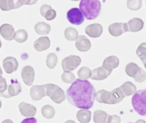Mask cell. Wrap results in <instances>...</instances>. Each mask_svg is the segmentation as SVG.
Returning <instances> with one entry per match:
<instances>
[{
    "label": "cell",
    "instance_id": "6da1fadb",
    "mask_svg": "<svg viewBox=\"0 0 146 123\" xmlns=\"http://www.w3.org/2000/svg\"><path fill=\"white\" fill-rule=\"evenodd\" d=\"M96 91L93 85L87 80L77 79L67 90L68 102L79 109H91L94 104Z\"/></svg>",
    "mask_w": 146,
    "mask_h": 123
},
{
    "label": "cell",
    "instance_id": "7a4b0ae2",
    "mask_svg": "<svg viewBox=\"0 0 146 123\" xmlns=\"http://www.w3.org/2000/svg\"><path fill=\"white\" fill-rule=\"evenodd\" d=\"M101 3L98 0H82L79 4L80 9L87 20H94L99 16Z\"/></svg>",
    "mask_w": 146,
    "mask_h": 123
},
{
    "label": "cell",
    "instance_id": "3957f363",
    "mask_svg": "<svg viewBox=\"0 0 146 123\" xmlns=\"http://www.w3.org/2000/svg\"><path fill=\"white\" fill-rule=\"evenodd\" d=\"M132 104L135 111L139 115L146 116V88L135 93L132 98Z\"/></svg>",
    "mask_w": 146,
    "mask_h": 123
},
{
    "label": "cell",
    "instance_id": "277c9868",
    "mask_svg": "<svg viewBox=\"0 0 146 123\" xmlns=\"http://www.w3.org/2000/svg\"><path fill=\"white\" fill-rule=\"evenodd\" d=\"M46 95L50 97L54 103L60 104L66 99L64 91L57 85L53 84H44Z\"/></svg>",
    "mask_w": 146,
    "mask_h": 123
},
{
    "label": "cell",
    "instance_id": "5b68a950",
    "mask_svg": "<svg viewBox=\"0 0 146 123\" xmlns=\"http://www.w3.org/2000/svg\"><path fill=\"white\" fill-rule=\"evenodd\" d=\"M131 68H126L125 71L129 76L133 77L138 82H143L146 79V73L144 70L140 68L137 64L130 63L127 64Z\"/></svg>",
    "mask_w": 146,
    "mask_h": 123
},
{
    "label": "cell",
    "instance_id": "8992f818",
    "mask_svg": "<svg viewBox=\"0 0 146 123\" xmlns=\"http://www.w3.org/2000/svg\"><path fill=\"white\" fill-rule=\"evenodd\" d=\"M68 21L72 25H80L85 20L84 15L77 8H73L68 10L67 14Z\"/></svg>",
    "mask_w": 146,
    "mask_h": 123
},
{
    "label": "cell",
    "instance_id": "52a82bcc",
    "mask_svg": "<svg viewBox=\"0 0 146 123\" xmlns=\"http://www.w3.org/2000/svg\"><path fill=\"white\" fill-rule=\"evenodd\" d=\"M81 60L80 57L71 55L64 58L62 62V66L64 71L73 70L80 64Z\"/></svg>",
    "mask_w": 146,
    "mask_h": 123
},
{
    "label": "cell",
    "instance_id": "ba28073f",
    "mask_svg": "<svg viewBox=\"0 0 146 123\" xmlns=\"http://www.w3.org/2000/svg\"><path fill=\"white\" fill-rule=\"evenodd\" d=\"M22 88L20 83L17 80H11V83L7 87L6 91L0 94L1 97L3 98H12L13 96H17L21 92Z\"/></svg>",
    "mask_w": 146,
    "mask_h": 123
},
{
    "label": "cell",
    "instance_id": "9c48e42d",
    "mask_svg": "<svg viewBox=\"0 0 146 123\" xmlns=\"http://www.w3.org/2000/svg\"><path fill=\"white\" fill-rule=\"evenodd\" d=\"M21 77L26 85L31 86L35 78V71L31 66L27 65L23 67L21 70Z\"/></svg>",
    "mask_w": 146,
    "mask_h": 123
},
{
    "label": "cell",
    "instance_id": "30bf717a",
    "mask_svg": "<svg viewBox=\"0 0 146 123\" xmlns=\"http://www.w3.org/2000/svg\"><path fill=\"white\" fill-rule=\"evenodd\" d=\"M125 95L121 88H115L109 92L108 96V104H115L120 103L125 98Z\"/></svg>",
    "mask_w": 146,
    "mask_h": 123
},
{
    "label": "cell",
    "instance_id": "8fae6325",
    "mask_svg": "<svg viewBox=\"0 0 146 123\" xmlns=\"http://www.w3.org/2000/svg\"><path fill=\"white\" fill-rule=\"evenodd\" d=\"M108 29L111 35L118 37L123 33L128 31V27L127 23H115L110 25Z\"/></svg>",
    "mask_w": 146,
    "mask_h": 123
},
{
    "label": "cell",
    "instance_id": "7c38bea8",
    "mask_svg": "<svg viewBox=\"0 0 146 123\" xmlns=\"http://www.w3.org/2000/svg\"><path fill=\"white\" fill-rule=\"evenodd\" d=\"M3 66L6 73L11 74L17 70L19 67V63L16 58L9 57L3 60Z\"/></svg>",
    "mask_w": 146,
    "mask_h": 123
},
{
    "label": "cell",
    "instance_id": "4fadbf2b",
    "mask_svg": "<svg viewBox=\"0 0 146 123\" xmlns=\"http://www.w3.org/2000/svg\"><path fill=\"white\" fill-rule=\"evenodd\" d=\"M30 95L32 99L35 101L42 99L46 96L44 85L33 86L30 90Z\"/></svg>",
    "mask_w": 146,
    "mask_h": 123
},
{
    "label": "cell",
    "instance_id": "5bb4252c",
    "mask_svg": "<svg viewBox=\"0 0 146 123\" xmlns=\"http://www.w3.org/2000/svg\"><path fill=\"white\" fill-rule=\"evenodd\" d=\"M19 107L21 115L25 117H33L36 113V107L31 104L22 102L19 105Z\"/></svg>",
    "mask_w": 146,
    "mask_h": 123
},
{
    "label": "cell",
    "instance_id": "9a60e30c",
    "mask_svg": "<svg viewBox=\"0 0 146 123\" xmlns=\"http://www.w3.org/2000/svg\"><path fill=\"white\" fill-rule=\"evenodd\" d=\"M75 46L79 51L86 52L91 49L92 44L86 36L82 35L77 38L75 42Z\"/></svg>",
    "mask_w": 146,
    "mask_h": 123
},
{
    "label": "cell",
    "instance_id": "2e32d148",
    "mask_svg": "<svg viewBox=\"0 0 146 123\" xmlns=\"http://www.w3.org/2000/svg\"><path fill=\"white\" fill-rule=\"evenodd\" d=\"M103 31L102 26L98 23L89 25L85 29L86 33L90 37L94 38L100 37L103 33Z\"/></svg>",
    "mask_w": 146,
    "mask_h": 123
},
{
    "label": "cell",
    "instance_id": "e0dca14e",
    "mask_svg": "<svg viewBox=\"0 0 146 123\" xmlns=\"http://www.w3.org/2000/svg\"><path fill=\"white\" fill-rule=\"evenodd\" d=\"M0 34L6 40L12 41L14 37V29L13 26L9 24H3L0 27Z\"/></svg>",
    "mask_w": 146,
    "mask_h": 123
},
{
    "label": "cell",
    "instance_id": "ac0fdd59",
    "mask_svg": "<svg viewBox=\"0 0 146 123\" xmlns=\"http://www.w3.org/2000/svg\"><path fill=\"white\" fill-rule=\"evenodd\" d=\"M22 6L20 1L0 0V9L3 11L16 9Z\"/></svg>",
    "mask_w": 146,
    "mask_h": 123
},
{
    "label": "cell",
    "instance_id": "d6986e66",
    "mask_svg": "<svg viewBox=\"0 0 146 123\" xmlns=\"http://www.w3.org/2000/svg\"><path fill=\"white\" fill-rule=\"evenodd\" d=\"M111 73V72L107 71L103 67H98L92 71L91 78L92 80H102L106 79Z\"/></svg>",
    "mask_w": 146,
    "mask_h": 123
},
{
    "label": "cell",
    "instance_id": "ffe728a7",
    "mask_svg": "<svg viewBox=\"0 0 146 123\" xmlns=\"http://www.w3.org/2000/svg\"><path fill=\"white\" fill-rule=\"evenodd\" d=\"M50 45V40L48 37H41L35 41L34 48L37 51L40 52L48 49Z\"/></svg>",
    "mask_w": 146,
    "mask_h": 123
},
{
    "label": "cell",
    "instance_id": "44dd1931",
    "mask_svg": "<svg viewBox=\"0 0 146 123\" xmlns=\"http://www.w3.org/2000/svg\"><path fill=\"white\" fill-rule=\"evenodd\" d=\"M119 59L116 57L112 56L106 58L103 62L102 67L107 71L111 72L112 70L119 65Z\"/></svg>",
    "mask_w": 146,
    "mask_h": 123
},
{
    "label": "cell",
    "instance_id": "7402d4cb",
    "mask_svg": "<svg viewBox=\"0 0 146 123\" xmlns=\"http://www.w3.org/2000/svg\"><path fill=\"white\" fill-rule=\"evenodd\" d=\"M92 112L86 109L80 110L76 114V118L81 123H88L91 120Z\"/></svg>",
    "mask_w": 146,
    "mask_h": 123
},
{
    "label": "cell",
    "instance_id": "603a6c76",
    "mask_svg": "<svg viewBox=\"0 0 146 123\" xmlns=\"http://www.w3.org/2000/svg\"><path fill=\"white\" fill-rule=\"evenodd\" d=\"M34 29L38 35H47L51 30V27L49 25L44 22H38L34 27Z\"/></svg>",
    "mask_w": 146,
    "mask_h": 123
},
{
    "label": "cell",
    "instance_id": "cb8c5ba5",
    "mask_svg": "<svg viewBox=\"0 0 146 123\" xmlns=\"http://www.w3.org/2000/svg\"><path fill=\"white\" fill-rule=\"evenodd\" d=\"M109 116L104 111H96L94 113V123H107Z\"/></svg>",
    "mask_w": 146,
    "mask_h": 123
},
{
    "label": "cell",
    "instance_id": "d4e9b609",
    "mask_svg": "<svg viewBox=\"0 0 146 123\" xmlns=\"http://www.w3.org/2000/svg\"><path fill=\"white\" fill-rule=\"evenodd\" d=\"M120 87L122 90L125 96H130L136 92V87L130 82H125Z\"/></svg>",
    "mask_w": 146,
    "mask_h": 123
},
{
    "label": "cell",
    "instance_id": "484cf974",
    "mask_svg": "<svg viewBox=\"0 0 146 123\" xmlns=\"http://www.w3.org/2000/svg\"><path fill=\"white\" fill-rule=\"evenodd\" d=\"M28 38V34L25 30L20 29L15 33L14 39L17 43H22L26 41Z\"/></svg>",
    "mask_w": 146,
    "mask_h": 123
},
{
    "label": "cell",
    "instance_id": "4316f807",
    "mask_svg": "<svg viewBox=\"0 0 146 123\" xmlns=\"http://www.w3.org/2000/svg\"><path fill=\"white\" fill-rule=\"evenodd\" d=\"M43 116L47 119H51L54 116L55 111L53 106L49 105L44 106L41 110Z\"/></svg>",
    "mask_w": 146,
    "mask_h": 123
},
{
    "label": "cell",
    "instance_id": "83f0119b",
    "mask_svg": "<svg viewBox=\"0 0 146 123\" xmlns=\"http://www.w3.org/2000/svg\"><path fill=\"white\" fill-rule=\"evenodd\" d=\"M65 38L66 39L70 41L76 40L78 37V32L73 27H68L65 30Z\"/></svg>",
    "mask_w": 146,
    "mask_h": 123
},
{
    "label": "cell",
    "instance_id": "f1b7e54d",
    "mask_svg": "<svg viewBox=\"0 0 146 123\" xmlns=\"http://www.w3.org/2000/svg\"><path fill=\"white\" fill-rule=\"evenodd\" d=\"M109 92L106 90H100L96 93L95 99L100 103L108 104V96Z\"/></svg>",
    "mask_w": 146,
    "mask_h": 123
},
{
    "label": "cell",
    "instance_id": "f546056e",
    "mask_svg": "<svg viewBox=\"0 0 146 123\" xmlns=\"http://www.w3.org/2000/svg\"><path fill=\"white\" fill-rule=\"evenodd\" d=\"M77 74L80 80H86L91 77L92 71L87 67H82L78 70Z\"/></svg>",
    "mask_w": 146,
    "mask_h": 123
},
{
    "label": "cell",
    "instance_id": "4dcf8cb0",
    "mask_svg": "<svg viewBox=\"0 0 146 123\" xmlns=\"http://www.w3.org/2000/svg\"><path fill=\"white\" fill-rule=\"evenodd\" d=\"M58 62V58L55 53H50L47 56L46 65L50 69L54 68Z\"/></svg>",
    "mask_w": 146,
    "mask_h": 123
},
{
    "label": "cell",
    "instance_id": "1f68e13d",
    "mask_svg": "<svg viewBox=\"0 0 146 123\" xmlns=\"http://www.w3.org/2000/svg\"><path fill=\"white\" fill-rule=\"evenodd\" d=\"M136 54L143 63H145L146 62V43H143L140 45L136 51Z\"/></svg>",
    "mask_w": 146,
    "mask_h": 123
},
{
    "label": "cell",
    "instance_id": "d6a6232c",
    "mask_svg": "<svg viewBox=\"0 0 146 123\" xmlns=\"http://www.w3.org/2000/svg\"><path fill=\"white\" fill-rule=\"evenodd\" d=\"M61 78L64 82L67 83H73L76 80L74 74L69 71H64L62 75Z\"/></svg>",
    "mask_w": 146,
    "mask_h": 123
},
{
    "label": "cell",
    "instance_id": "836d02e7",
    "mask_svg": "<svg viewBox=\"0 0 146 123\" xmlns=\"http://www.w3.org/2000/svg\"><path fill=\"white\" fill-rule=\"evenodd\" d=\"M56 13L54 9L49 10L46 13L45 18L48 21L53 20L56 17Z\"/></svg>",
    "mask_w": 146,
    "mask_h": 123
},
{
    "label": "cell",
    "instance_id": "e575fe53",
    "mask_svg": "<svg viewBox=\"0 0 146 123\" xmlns=\"http://www.w3.org/2000/svg\"><path fill=\"white\" fill-rule=\"evenodd\" d=\"M7 83L5 78L0 75V94L6 91L7 88Z\"/></svg>",
    "mask_w": 146,
    "mask_h": 123
},
{
    "label": "cell",
    "instance_id": "d590c367",
    "mask_svg": "<svg viewBox=\"0 0 146 123\" xmlns=\"http://www.w3.org/2000/svg\"><path fill=\"white\" fill-rule=\"evenodd\" d=\"M121 122V119L120 117L115 115L109 116L107 123H120Z\"/></svg>",
    "mask_w": 146,
    "mask_h": 123
},
{
    "label": "cell",
    "instance_id": "8d00e7d4",
    "mask_svg": "<svg viewBox=\"0 0 146 123\" xmlns=\"http://www.w3.org/2000/svg\"><path fill=\"white\" fill-rule=\"evenodd\" d=\"M52 9L51 6L48 4H44L42 5L40 8V13L41 15L43 17H45L46 13L50 9Z\"/></svg>",
    "mask_w": 146,
    "mask_h": 123
},
{
    "label": "cell",
    "instance_id": "74e56055",
    "mask_svg": "<svg viewBox=\"0 0 146 123\" xmlns=\"http://www.w3.org/2000/svg\"><path fill=\"white\" fill-rule=\"evenodd\" d=\"M21 123H37V121L34 118H31L24 119Z\"/></svg>",
    "mask_w": 146,
    "mask_h": 123
},
{
    "label": "cell",
    "instance_id": "f35d334b",
    "mask_svg": "<svg viewBox=\"0 0 146 123\" xmlns=\"http://www.w3.org/2000/svg\"><path fill=\"white\" fill-rule=\"evenodd\" d=\"M22 5H32L34 4L37 2V1H25L22 0L20 1Z\"/></svg>",
    "mask_w": 146,
    "mask_h": 123
},
{
    "label": "cell",
    "instance_id": "ab89813d",
    "mask_svg": "<svg viewBox=\"0 0 146 123\" xmlns=\"http://www.w3.org/2000/svg\"><path fill=\"white\" fill-rule=\"evenodd\" d=\"M1 123H14L13 121L10 119H6L4 120L3 122H2Z\"/></svg>",
    "mask_w": 146,
    "mask_h": 123
},
{
    "label": "cell",
    "instance_id": "60d3db41",
    "mask_svg": "<svg viewBox=\"0 0 146 123\" xmlns=\"http://www.w3.org/2000/svg\"><path fill=\"white\" fill-rule=\"evenodd\" d=\"M135 123H146V122L145 121H144V120H142V119H140V120L136 121Z\"/></svg>",
    "mask_w": 146,
    "mask_h": 123
},
{
    "label": "cell",
    "instance_id": "b9f144b4",
    "mask_svg": "<svg viewBox=\"0 0 146 123\" xmlns=\"http://www.w3.org/2000/svg\"><path fill=\"white\" fill-rule=\"evenodd\" d=\"M64 123H76L74 121H73V120H68V121H66Z\"/></svg>",
    "mask_w": 146,
    "mask_h": 123
},
{
    "label": "cell",
    "instance_id": "7bdbcfd3",
    "mask_svg": "<svg viewBox=\"0 0 146 123\" xmlns=\"http://www.w3.org/2000/svg\"><path fill=\"white\" fill-rule=\"evenodd\" d=\"M3 74V71L2 70L1 68V67H0V75H2Z\"/></svg>",
    "mask_w": 146,
    "mask_h": 123
},
{
    "label": "cell",
    "instance_id": "ee69618b",
    "mask_svg": "<svg viewBox=\"0 0 146 123\" xmlns=\"http://www.w3.org/2000/svg\"><path fill=\"white\" fill-rule=\"evenodd\" d=\"M1 106H2L1 101V100H0V109H1Z\"/></svg>",
    "mask_w": 146,
    "mask_h": 123
},
{
    "label": "cell",
    "instance_id": "f6af8a7d",
    "mask_svg": "<svg viewBox=\"0 0 146 123\" xmlns=\"http://www.w3.org/2000/svg\"><path fill=\"white\" fill-rule=\"evenodd\" d=\"M2 46V43L1 42V40H0V49H1V47Z\"/></svg>",
    "mask_w": 146,
    "mask_h": 123
},
{
    "label": "cell",
    "instance_id": "bcb514c9",
    "mask_svg": "<svg viewBox=\"0 0 146 123\" xmlns=\"http://www.w3.org/2000/svg\"><path fill=\"white\" fill-rule=\"evenodd\" d=\"M144 64H145V68H146V62L145 63H144Z\"/></svg>",
    "mask_w": 146,
    "mask_h": 123
},
{
    "label": "cell",
    "instance_id": "7dc6e473",
    "mask_svg": "<svg viewBox=\"0 0 146 123\" xmlns=\"http://www.w3.org/2000/svg\"><path fill=\"white\" fill-rule=\"evenodd\" d=\"M133 123V122H128V123Z\"/></svg>",
    "mask_w": 146,
    "mask_h": 123
}]
</instances>
